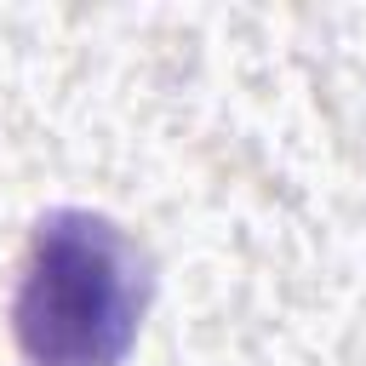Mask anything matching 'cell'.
Listing matches in <instances>:
<instances>
[{
  "label": "cell",
  "mask_w": 366,
  "mask_h": 366,
  "mask_svg": "<svg viewBox=\"0 0 366 366\" xmlns=\"http://www.w3.org/2000/svg\"><path fill=\"white\" fill-rule=\"evenodd\" d=\"M149 303V246L103 212L57 206L34 223L23 246L11 337L29 366H126Z\"/></svg>",
  "instance_id": "1"
}]
</instances>
